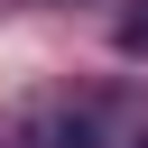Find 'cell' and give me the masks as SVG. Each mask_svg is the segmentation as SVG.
Here are the masks:
<instances>
[{"mask_svg": "<svg viewBox=\"0 0 148 148\" xmlns=\"http://www.w3.org/2000/svg\"><path fill=\"white\" fill-rule=\"evenodd\" d=\"M111 139H120L111 92H37L0 111V148H111Z\"/></svg>", "mask_w": 148, "mask_h": 148, "instance_id": "cell-1", "label": "cell"}]
</instances>
